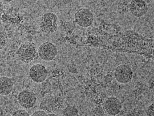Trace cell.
Masks as SVG:
<instances>
[{
	"label": "cell",
	"instance_id": "cell-18",
	"mask_svg": "<svg viewBox=\"0 0 154 116\" xmlns=\"http://www.w3.org/2000/svg\"><path fill=\"white\" fill-rule=\"evenodd\" d=\"M48 116H58V115H57V114H55V113H53L51 112V113H48Z\"/></svg>",
	"mask_w": 154,
	"mask_h": 116
},
{
	"label": "cell",
	"instance_id": "cell-17",
	"mask_svg": "<svg viewBox=\"0 0 154 116\" xmlns=\"http://www.w3.org/2000/svg\"><path fill=\"white\" fill-rule=\"evenodd\" d=\"M4 5H3L2 2L1 1H0V16L2 14V13L4 12Z\"/></svg>",
	"mask_w": 154,
	"mask_h": 116
},
{
	"label": "cell",
	"instance_id": "cell-13",
	"mask_svg": "<svg viewBox=\"0 0 154 116\" xmlns=\"http://www.w3.org/2000/svg\"><path fill=\"white\" fill-rule=\"evenodd\" d=\"M6 45V39L5 35L2 32L0 31V49L5 48Z\"/></svg>",
	"mask_w": 154,
	"mask_h": 116
},
{
	"label": "cell",
	"instance_id": "cell-11",
	"mask_svg": "<svg viewBox=\"0 0 154 116\" xmlns=\"http://www.w3.org/2000/svg\"><path fill=\"white\" fill-rule=\"evenodd\" d=\"M54 103L52 99L45 98L42 99L39 106V108L40 109L45 111L46 112L49 113L53 112L54 110Z\"/></svg>",
	"mask_w": 154,
	"mask_h": 116
},
{
	"label": "cell",
	"instance_id": "cell-5",
	"mask_svg": "<svg viewBox=\"0 0 154 116\" xmlns=\"http://www.w3.org/2000/svg\"><path fill=\"white\" fill-rule=\"evenodd\" d=\"M29 75L33 82L40 83L44 82L48 78V71L44 65L37 64L30 67Z\"/></svg>",
	"mask_w": 154,
	"mask_h": 116
},
{
	"label": "cell",
	"instance_id": "cell-12",
	"mask_svg": "<svg viewBox=\"0 0 154 116\" xmlns=\"http://www.w3.org/2000/svg\"><path fill=\"white\" fill-rule=\"evenodd\" d=\"M62 114L63 116H77L79 115V111L75 106L69 105L64 109Z\"/></svg>",
	"mask_w": 154,
	"mask_h": 116
},
{
	"label": "cell",
	"instance_id": "cell-19",
	"mask_svg": "<svg viewBox=\"0 0 154 116\" xmlns=\"http://www.w3.org/2000/svg\"><path fill=\"white\" fill-rule=\"evenodd\" d=\"M2 1H4L5 2H11L13 0H2Z\"/></svg>",
	"mask_w": 154,
	"mask_h": 116
},
{
	"label": "cell",
	"instance_id": "cell-10",
	"mask_svg": "<svg viewBox=\"0 0 154 116\" xmlns=\"http://www.w3.org/2000/svg\"><path fill=\"white\" fill-rule=\"evenodd\" d=\"M14 83L11 78L2 76L0 77V95L8 96L11 93Z\"/></svg>",
	"mask_w": 154,
	"mask_h": 116
},
{
	"label": "cell",
	"instance_id": "cell-20",
	"mask_svg": "<svg viewBox=\"0 0 154 116\" xmlns=\"http://www.w3.org/2000/svg\"><path fill=\"white\" fill-rule=\"evenodd\" d=\"M144 1H146L147 3H148V2H149L150 1H151V0H144Z\"/></svg>",
	"mask_w": 154,
	"mask_h": 116
},
{
	"label": "cell",
	"instance_id": "cell-7",
	"mask_svg": "<svg viewBox=\"0 0 154 116\" xmlns=\"http://www.w3.org/2000/svg\"><path fill=\"white\" fill-rule=\"evenodd\" d=\"M105 112L110 116L118 114L122 109V104L120 99L115 97H110L105 99L102 104Z\"/></svg>",
	"mask_w": 154,
	"mask_h": 116
},
{
	"label": "cell",
	"instance_id": "cell-9",
	"mask_svg": "<svg viewBox=\"0 0 154 116\" xmlns=\"http://www.w3.org/2000/svg\"><path fill=\"white\" fill-rule=\"evenodd\" d=\"M128 10L134 16L141 17L146 14L149 7L144 0H131L128 4Z\"/></svg>",
	"mask_w": 154,
	"mask_h": 116
},
{
	"label": "cell",
	"instance_id": "cell-3",
	"mask_svg": "<svg viewBox=\"0 0 154 116\" xmlns=\"http://www.w3.org/2000/svg\"><path fill=\"white\" fill-rule=\"evenodd\" d=\"M75 22L82 28H88L92 25L94 21L93 12L87 8L79 9L74 15Z\"/></svg>",
	"mask_w": 154,
	"mask_h": 116
},
{
	"label": "cell",
	"instance_id": "cell-14",
	"mask_svg": "<svg viewBox=\"0 0 154 116\" xmlns=\"http://www.w3.org/2000/svg\"><path fill=\"white\" fill-rule=\"evenodd\" d=\"M12 116H30L29 114L28 113V111H24V110H18V111H14Z\"/></svg>",
	"mask_w": 154,
	"mask_h": 116
},
{
	"label": "cell",
	"instance_id": "cell-15",
	"mask_svg": "<svg viewBox=\"0 0 154 116\" xmlns=\"http://www.w3.org/2000/svg\"><path fill=\"white\" fill-rule=\"evenodd\" d=\"M146 114H147V116H154V103L151 104L147 108V111H146Z\"/></svg>",
	"mask_w": 154,
	"mask_h": 116
},
{
	"label": "cell",
	"instance_id": "cell-2",
	"mask_svg": "<svg viewBox=\"0 0 154 116\" xmlns=\"http://www.w3.org/2000/svg\"><path fill=\"white\" fill-rule=\"evenodd\" d=\"M18 58L25 63L33 61L38 55L35 45L33 43H25L22 44L17 52Z\"/></svg>",
	"mask_w": 154,
	"mask_h": 116
},
{
	"label": "cell",
	"instance_id": "cell-4",
	"mask_svg": "<svg viewBox=\"0 0 154 116\" xmlns=\"http://www.w3.org/2000/svg\"><path fill=\"white\" fill-rule=\"evenodd\" d=\"M38 55L41 60L45 61H51L56 58L58 50L55 45L49 41L41 45L38 49Z\"/></svg>",
	"mask_w": 154,
	"mask_h": 116
},
{
	"label": "cell",
	"instance_id": "cell-16",
	"mask_svg": "<svg viewBox=\"0 0 154 116\" xmlns=\"http://www.w3.org/2000/svg\"><path fill=\"white\" fill-rule=\"evenodd\" d=\"M32 116H48V113L43 110L35 111L32 114Z\"/></svg>",
	"mask_w": 154,
	"mask_h": 116
},
{
	"label": "cell",
	"instance_id": "cell-6",
	"mask_svg": "<svg viewBox=\"0 0 154 116\" xmlns=\"http://www.w3.org/2000/svg\"><path fill=\"white\" fill-rule=\"evenodd\" d=\"M114 77L117 82L120 83H128L131 81L133 77L132 69L125 64L118 65L115 69Z\"/></svg>",
	"mask_w": 154,
	"mask_h": 116
},
{
	"label": "cell",
	"instance_id": "cell-1",
	"mask_svg": "<svg viewBox=\"0 0 154 116\" xmlns=\"http://www.w3.org/2000/svg\"><path fill=\"white\" fill-rule=\"evenodd\" d=\"M58 18L53 13H46L41 17L39 27L44 33L50 34L55 32L58 29Z\"/></svg>",
	"mask_w": 154,
	"mask_h": 116
},
{
	"label": "cell",
	"instance_id": "cell-8",
	"mask_svg": "<svg viewBox=\"0 0 154 116\" xmlns=\"http://www.w3.org/2000/svg\"><path fill=\"white\" fill-rule=\"evenodd\" d=\"M37 100L36 95L29 90H23L18 96V101L20 105L26 109L33 108L37 102Z\"/></svg>",
	"mask_w": 154,
	"mask_h": 116
}]
</instances>
